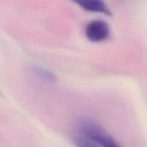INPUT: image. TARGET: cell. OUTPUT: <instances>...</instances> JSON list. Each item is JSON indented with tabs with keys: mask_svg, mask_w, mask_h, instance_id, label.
Segmentation results:
<instances>
[{
	"mask_svg": "<svg viewBox=\"0 0 147 147\" xmlns=\"http://www.w3.org/2000/svg\"><path fill=\"white\" fill-rule=\"evenodd\" d=\"M32 71L34 73V75L40 78L41 80L49 82V83H54L57 79L56 76L53 73L42 68V67L35 66V67H32Z\"/></svg>",
	"mask_w": 147,
	"mask_h": 147,
	"instance_id": "277c9868",
	"label": "cell"
},
{
	"mask_svg": "<svg viewBox=\"0 0 147 147\" xmlns=\"http://www.w3.org/2000/svg\"><path fill=\"white\" fill-rule=\"evenodd\" d=\"M75 144L77 147H100L83 137L76 138L75 139Z\"/></svg>",
	"mask_w": 147,
	"mask_h": 147,
	"instance_id": "5b68a950",
	"label": "cell"
},
{
	"mask_svg": "<svg viewBox=\"0 0 147 147\" xmlns=\"http://www.w3.org/2000/svg\"><path fill=\"white\" fill-rule=\"evenodd\" d=\"M86 36L93 42H100L110 37L111 31L109 24L103 20H96L90 22L86 27Z\"/></svg>",
	"mask_w": 147,
	"mask_h": 147,
	"instance_id": "7a4b0ae2",
	"label": "cell"
},
{
	"mask_svg": "<svg viewBox=\"0 0 147 147\" xmlns=\"http://www.w3.org/2000/svg\"><path fill=\"white\" fill-rule=\"evenodd\" d=\"M78 127L82 137L100 147H121L100 125L91 119H83Z\"/></svg>",
	"mask_w": 147,
	"mask_h": 147,
	"instance_id": "6da1fadb",
	"label": "cell"
},
{
	"mask_svg": "<svg viewBox=\"0 0 147 147\" xmlns=\"http://www.w3.org/2000/svg\"><path fill=\"white\" fill-rule=\"evenodd\" d=\"M84 10L111 16L112 13L103 0H71Z\"/></svg>",
	"mask_w": 147,
	"mask_h": 147,
	"instance_id": "3957f363",
	"label": "cell"
}]
</instances>
